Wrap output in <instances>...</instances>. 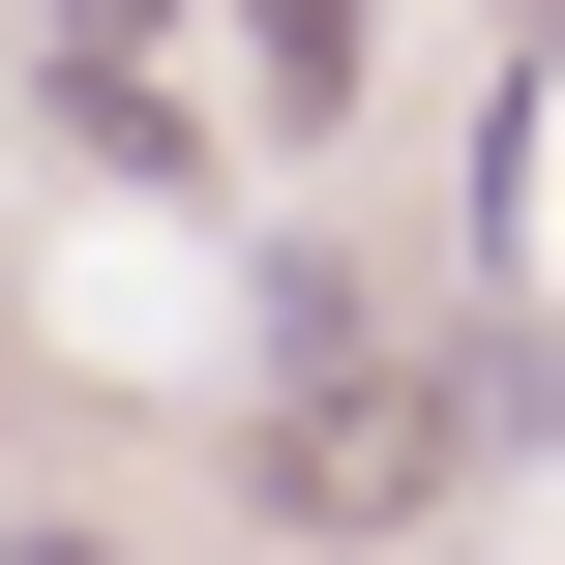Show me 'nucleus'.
Wrapping results in <instances>:
<instances>
[{"instance_id": "1", "label": "nucleus", "mask_w": 565, "mask_h": 565, "mask_svg": "<svg viewBox=\"0 0 565 565\" xmlns=\"http://www.w3.org/2000/svg\"><path fill=\"white\" fill-rule=\"evenodd\" d=\"M477 447H536V358H268V417H238V477H268V536H417Z\"/></svg>"}, {"instance_id": "2", "label": "nucleus", "mask_w": 565, "mask_h": 565, "mask_svg": "<svg viewBox=\"0 0 565 565\" xmlns=\"http://www.w3.org/2000/svg\"><path fill=\"white\" fill-rule=\"evenodd\" d=\"M238 60H268V149H328V119H358V0H238Z\"/></svg>"}, {"instance_id": "3", "label": "nucleus", "mask_w": 565, "mask_h": 565, "mask_svg": "<svg viewBox=\"0 0 565 565\" xmlns=\"http://www.w3.org/2000/svg\"><path fill=\"white\" fill-rule=\"evenodd\" d=\"M30 30H60V89H149V30H179V0H30Z\"/></svg>"}, {"instance_id": "5", "label": "nucleus", "mask_w": 565, "mask_h": 565, "mask_svg": "<svg viewBox=\"0 0 565 565\" xmlns=\"http://www.w3.org/2000/svg\"><path fill=\"white\" fill-rule=\"evenodd\" d=\"M507 30H565V0H507Z\"/></svg>"}, {"instance_id": "4", "label": "nucleus", "mask_w": 565, "mask_h": 565, "mask_svg": "<svg viewBox=\"0 0 565 565\" xmlns=\"http://www.w3.org/2000/svg\"><path fill=\"white\" fill-rule=\"evenodd\" d=\"M0 565H119V536H0Z\"/></svg>"}]
</instances>
